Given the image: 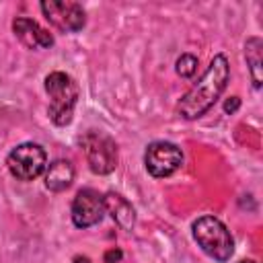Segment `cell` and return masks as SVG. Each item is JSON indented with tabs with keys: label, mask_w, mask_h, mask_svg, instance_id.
Wrapping results in <instances>:
<instances>
[{
	"label": "cell",
	"mask_w": 263,
	"mask_h": 263,
	"mask_svg": "<svg viewBox=\"0 0 263 263\" xmlns=\"http://www.w3.org/2000/svg\"><path fill=\"white\" fill-rule=\"evenodd\" d=\"M245 58L247 64L251 68V78H253V86L259 88L261 86V66H263V41L259 37H249L245 43Z\"/></svg>",
	"instance_id": "obj_12"
},
{
	"label": "cell",
	"mask_w": 263,
	"mask_h": 263,
	"mask_svg": "<svg viewBox=\"0 0 263 263\" xmlns=\"http://www.w3.org/2000/svg\"><path fill=\"white\" fill-rule=\"evenodd\" d=\"M12 31L18 37V41L29 47V49H43V47H51L53 45V37L49 31H45L37 21L27 18V16H18L12 23Z\"/></svg>",
	"instance_id": "obj_9"
},
{
	"label": "cell",
	"mask_w": 263,
	"mask_h": 263,
	"mask_svg": "<svg viewBox=\"0 0 263 263\" xmlns=\"http://www.w3.org/2000/svg\"><path fill=\"white\" fill-rule=\"evenodd\" d=\"M195 72H197V58L191 53H183L177 60V74L181 78H191Z\"/></svg>",
	"instance_id": "obj_13"
},
{
	"label": "cell",
	"mask_w": 263,
	"mask_h": 263,
	"mask_svg": "<svg viewBox=\"0 0 263 263\" xmlns=\"http://www.w3.org/2000/svg\"><path fill=\"white\" fill-rule=\"evenodd\" d=\"M121 259V251L119 249H111L105 253V263H117Z\"/></svg>",
	"instance_id": "obj_15"
},
{
	"label": "cell",
	"mask_w": 263,
	"mask_h": 263,
	"mask_svg": "<svg viewBox=\"0 0 263 263\" xmlns=\"http://www.w3.org/2000/svg\"><path fill=\"white\" fill-rule=\"evenodd\" d=\"M238 107H240V99H238V97H230V99L224 103V111H226V113H234Z\"/></svg>",
	"instance_id": "obj_14"
},
{
	"label": "cell",
	"mask_w": 263,
	"mask_h": 263,
	"mask_svg": "<svg viewBox=\"0 0 263 263\" xmlns=\"http://www.w3.org/2000/svg\"><path fill=\"white\" fill-rule=\"evenodd\" d=\"M181 162H183L181 148L177 144L164 142V140H156V142L148 144L146 154H144L146 171L152 177H168L181 166Z\"/></svg>",
	"instance_id": "obj_6"
},
{
	"label": "cell",
	"mask_w": 263,
	"mask_h": 263,
	"mask_svg": "<svg viewBox=\"0 0 263 263\" xmlns=\"http://www.w3.org/2000/svg\"><path fill=\"white\" fill-rule=\"evenodd\" d=\"M240 263H255V261H240Z\"/></svg>",
	"instance_id": "obj_17"
},
{
	"label": "cell",
	"mask_w": 263,
	"mask_h": 263,
	"mask_svg": "<svg viewBox=\"0 0 263 263\" xmlns=\"http://www.w3.org/2000/svg\"><path fill=\"white\" fill-rule=\"evenodd\" d=\"M45 90L49 95V119L55 125H68L78 99L74 80L64 72H51L45 78Z\"/></svg>",
	"instance_id": "obj_3"
},
{
	"label": "cell",
	"mask_w": 263,
	"mask_h": 263,
	"mask_svg": "<svg viewBox=\"0 0 263 263\" xmlns=\"http://www.w3.org/2000/svg\"><path fill=\"white\" fill-rule=\"evenodd\" d=\"M193 238L205 255L220 263L228 261L234 253V240L228 228L214 216H201L193 222Z\"/></svg>",
	"instance_id": "obj_2"
},
{
	"label": "cell",
	"mask_w": 263,
	"mask_h": 263,
	"mask_svg": "<svg viewBox=\"0 0 263 263\" xmlns=\"http://www.w3.org/2000/svg\"><path fill=\"white\" fill-rule=\"evenodd\" d=\"M105 203L95 189H80L72 201V222L78 228L95 226L103 220Z\"/></svg>",
	"instance_id": "obj_8"
},
{
	"label": "cell",
	"mask_w": 263,
	"mask_h": 263,
	"mask_svg": "<svg viewBox=\"0 0 263 263\" xmlns=\"http://www.w3.org/2000/svg\"><path fill=\"white\" fill-rule=\"evenodd\" d=\"M41 10L45 18L60 31L64 33H76L84 27V8L78 2H60V0H49L41 2Z\"/></svg>",
	"instance_id": "obj_7"
},
{
	"label": "cell",
	"mask_w": 263,
	"mask_h": 263,
	"mask_svg": "<svg viewBox=\"0 0 263 263\" xmlns=\"http://www.w3.org/2000/svg\"><path fill=\"white\" fill-rule=\"evenodd\" d=\"M228 76H230L228 60L222 53L214 55V60L210 62L203 76L179 101V107H177L179 115L185 117V119H197L205 111H210V107L218 101V97L226 88Z\"/></svg>",
	"instance_id": "obj_1"
},
{
	"label": "cell",
	"mask_w": 263,
	"mask_h": 263,
	"mask_svg": "<svg viewBox=\"0 0 263 263\" xmlns=\"http://www.w3.org/2000/svg\"><path fill=\"white\" fill-rule=\"evenodd\" d=\"M6 164H8V171L12 173V177H16L21 181H33L45 168V150L33 142L18 144L8 154Z\"/></svg>",
	"instance_id": "obj_5"
},
{
	"label": "cell",
	"mask_w": 263,
	"mask_h": 263,
	"mask_svg": "<svg viewBox=\"0 0 263 263\" xmlns=\"http://www.w3.org/2000/svg\"><path fill=\"white\" fill-rule=\"evenodd\" d=\"M74 181V166L70 160H55L49 164L47 173H45V187L49 191H64L72 185Z\"/></svg>",
	"instance_id": "obj_11"
},
{
	"label": "cell",
	"mask_w": 263,
	"mask_h": 263,
	"mask_svg": "<svg viewBox=\"0 0 263 263\" xmlns=\"http://www.w3.org/2000/svg\"><path fill=\"white\" fill-rule=\"evenodd\" d=\"M82 150L90 171L97 175H107L117 166V144L103 132H86L82 138Z\"/></svg>",
	"instance_id": "obj_4"
},
{
	"label": "cell",
	"mask_w": 263,
	"mask_h": 263,
	"mask_svg": "<svg viewBox=\"0 0 263 263\" xmlns=\"http://www.w3.org/2000/svg\"><path fill=\"white\" fill-rule=\"evenodd\" d=\"M72 263H90V259L88 257H76Z\"/></svg>",
	"instance_id": "obj_16"
},
{
	"label": "cell",
	"mask_w": 263,
	"mask_h": 263,
	"mask_svg": "<svg viewBox=\"0 0 263 263\" xmlns=\"http://www.w3.org/2000/svg\"><path fill=\"white\" fill-rule=\"evenodd\" d=\"M103 203H105V212L115 220L117 226H121L123 230H132L134 228V224H136V210H134V205L123 195L109 191L103 197Z\"/></svg>",
	"instance_id": "obj_10"
}]
</instances>
